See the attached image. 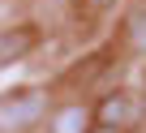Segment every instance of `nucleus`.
I'll return each instance as SVG.
<instances>
[{"instance_id": "nucleus-2", "label": "nucleus", "mask_w": 146, "mask_h": 133, "mask_svg": "<svg viewBox=\"0 0 146 133\" xmlns=\"http://www.w3.org/2000/svg\"><path fill=\"white\" fill-rule=\"evenodd\" d=\"M90 116H95V129L133 133V129H137V120L146 116V103H142L133 90H125V86H112V90H103V95L90 103Z\"/></svg>"}, {"instance_id": "nucleus-9", "label": "nucleus", "mask_w": 146, "mask_h": 133, "mask_svg": "<svg viewBox=\"0 0 146 133\" xmlns=\"http://www.w3.org/2000/svg\"><path fill=\"white\" fill-rule=\"evenodd\" d=\"M142 90H146V73H142Z\"/></svg>"}, {"instance_id": "nucleus-1", "label": "nucleus", "mask_w": 146, "mask_h": 133, "mask_svg": "<svg viewBox=\"0 0 146 133\" xmlns=\"http://www.w3.org/2000/svg\"><path fill=\"white\" fill-rule=\"evenodd\" d=\"M52 112V95L43 86H17L0 95V133H35Z\"/></svg>"}, {"instance_id": "nucleus-6", "label": "nucleus", "mask_w": 146, "mask_h": 133, "mask_svg": "<svg viewBox=\"0 0 146 133\" xmlns=\"http://www.w3.org/2000/svg\"><path fill=\"white\" fill-rule=\"evenodd\" d=\"M86 5V13H108V9H116L120 0H82Z\"/></svg>"}, {"instance_id": "nucleus-3", "label": "nucleus", "mask_w": 146, "mask_h": 133, "mask_svg": "<svg viewBox=\"0 0 146 133\" xmlns=\"http://www.w3.org/2000/svg\"><path fill=\"white\" fill-rule=\"evenodd\" d=\"M90 129H95V116H90V103H82V99L56 103L43 124V133H90Z\"/></svg>"}, {"instance_id": "nucleus-5", "label": "nucleus", "mask_w": 146, "mask_h": 133, "mask_svg": "<svg viewBox=\"0 0 146 133\" xmlns=\"http://www.w3.org/2000/svg\"><path fill=\"white\" fill-rule=\"evenodd\" d=\"M120 43H125L133 56H146V5H137V9L125 17V26H120Z\"/></svg>"}, {"instance_id": "nucleus-4", "label": "nucleus", "mask_w": 146, "mask_h": 133, "mask_svg": "<svg viewBox=\"0 0 146 133\" xmlns=\"http://www.w3.org/2000/svg\"><path fill=\"white\" fill-rule=\"evenodd\" d=\"M35 43H39V30H35V26H13V30H0V69H5V64L26 60V56L35 52Z\"/></svg>"}, {"instance_id": "nucleus-7", "label": "nucleus", "mask_w": 146, "mask_h": 133, "mask_svg": "<svg viewBox=\"0 0 146 133\" xmlns=\"http://www.w3.org/2000/svg\"><path fill=\"white\" fill-rule=\"evenodd\" d=\"M90 133H116V129H90Z\"/></svg>"}, {"instance_id": "nucleus-8", "label": "nucleus", "mask_w": 146, "mask_h": 133, "mask_svg": "<svg viewBox=\"0 0 146 133\" xmlns=\"http://www.w3.org/2000/svg\"><path fill=\"white\" fill-rule=\"evenodd\" d=\"M64 5H82V0H64Z\"/></svg>"}]
</instances>
